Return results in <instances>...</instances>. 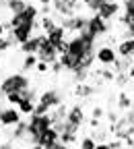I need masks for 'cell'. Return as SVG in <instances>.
Listing matches in <instances>:
<instances>
[{
	"label": "cell",
	"mask_w": 134,
	"mask_h": 149,
	"mask_svg": "<svg viewBox=\"0 0 134 149\" xmlns=\"http://www.w3.org/2000/svg\"><path fill=\"white\" fill-rule=\"evenodd\" d=\"M29 85H31V79L25 72H12V74H8V77H4L0 81V97L8 95L12 91H23Z\"/></svg>",
	"instance_id": "obj_1"
},
{
	"label": "cell",
	"mask_w": 134,
	"mask_h": 149,
	"mask_svg": "<svg viewBox=\"0 0 134 149\" xmlns=\"http://www.w3.org/2000/svg\"><path fill=\"white\" fill-rule=\"evenodd\" d=\"M50 126H52L50 114H31L29 120H27V133H29L27 141H31V145H35L37 137H39L44 130H48Z\"/></svg>",
	"instance_id": "obj_2"
},
{
	"label": "cell",
	"mask_w": 134,
	"mask_h": 149,
	"mask_svg": "<svg viewBox=\"0 0 134 149\" xmlns=\"http://www.w3.org/2000/svg\"><path fill=\"white\" fill-rule=\"evenodd\" d=\"M95 60H97L101 66H105V68L113 66V62L118 60L116 48H111L109 44H103V46H99V48H95Z\"/></svg>",
	"instance_id": "obj_3"
},
{
	"label": "cell",
	"mask_w": 134,
	"mask_h": 149,
	"mask_svg": "<svg viewBox=\"0 0 134 149\" xmlns=\"http://www.w3.org/2000/svg\"><path fill=\"white\" fill-rule=\"evenodd\" d=\"M23 116L17 110V106H0V126L12 128L17 122H21Z\"/></svg>",
	"instance_id": "obj_4"
},
{
	"label": "cell",
	"mask_w": 134,
	"mask_h": 149,
	"mask_svg": "<svg viewBox=\"0 0 134 149\" xmlns=\"http://www.w3.org/2000/svg\"><path fill=\"white\" fill-rule=\"evenodd\" d=\"M85 29H87L89 33H93V35L99 40V37H103V35L109 31V23L103 21V19H101L97 13H93V15L87 19V27H85Z\"/></svg>",
	"instance_id": "obj_5"
},
{
	"label": "cell",
	"mask_w": 134,
	"mask_h": 149,
	"mask_svg": "<svg viewBox=\"0 0 134 149\" xmlns=\"http://www.w3.org/2000/svg\"><path fill=\"white\" fill-rule=\"evenodd\" d=\"M87 19H89L87 15H81V13H79V15L64 17L60 25H62L68 33H79V31H83V29L87 27Z\"/></svg>",
	"instance_id": "obj_6"
},
{
	"label": "cell",
	"mask_w": 134,
	"mask_h": 149,
	"mask_svg": "<svg viewBox=\"0 0 134 149\" xmlns=\"http://www.w3.org/2000/svg\"><path fill=\"white\" fill-rule=\"evenodd\" d=\"M120 10H122V4L118 2V0H105V2L97 8V15L103 19V21H113L118 15H120Z\"/></svg>",
	"instance_id": "obj_7"
},
{
	"label": "cell",
	"mask_w": 134,
	"mask_h": 149,
	"mask_svg": "<svg viewBox=\"0 0 134 149\" xmlns=\"http://www.w3.org/2000/svg\"><path fill=\"white\" fill-rule=\"evenodd\" d=\"M37 102H41L48 110H54V108H58L60 104H64L62 102V93L58 89H46V91H41L39 95H37Z\"/></svg>",
	"instance_id": "obj_8"
},
{
	"label": "cell",
	"mask_w": 134,
	"mask_h": 149,
	"mask_svg": "<svg viewBox=\"0 0 134 149\" xmlns=\"http://www.w3.org/2000/svg\"><path fill=\"white\" fill-rule=\"evenodd\" d=\"M37 60H44V62H48V64H52V62H56L58 60V52H56V48H54V44H50L48 42V37L39 44V50H37Z\"/></svg>",
	"instance_id": "obj_9"
},
{
	"label": "cell",
	"mask_w": 134,
	"mask_h": 149,
	"mask_svg": "<svg viewBox=\"0 0 134 149\" xmlns=\"http://www.w3.org/2000/svg\"><path fill=\"white\" fill-rule=\"evenodd\" d=\"M66 120H68L70 124H74V126H83V124L87 122L85 108H83L81 104H74V106H70V108H68V112H66Z\"/></svg>",
	"instance_id": "obj_10"
},
{
	"label": "cell",
	"mask_w": 134,
	"mask_h": 149,
	"mask_svg": "<svg viewBox=\"0 0 134 149\" xmlns=\"http://www.w3.org/2000/svg\"><path fill=\"white\" fill-rule=\"evenodd\" d=\"M58 62H60L62 68L68 70V72H74V70L81 68V58H79V56H74V54H70V52L60 54V56H58Z\"/></svg>",
	"instance_id": "obj_11"
},
{
	"label": "cell",
	"mask_w": 134,
	"mask_h": 149,
	"mask_svg": "<svg viewBox=\"0 0 134 149\" xmlns=\"http://www.w3.org/2000/svg\"><path fill=\"white\" fill-rule=\"evenodd\" d=\"M56 141H60V133H58V130H56L54 126H50L48 130H44V133L39 135V137H37V145H41L44 149H48L50 145H54Z\"/></svg>",
	"instance_id": "obj_12"
},
{
	"label": "cell",
	"mask_w": 134,
	"mask_h": 149,
	"mask_svg": "<svg viewBox=\"0 0 134 149\" xmlns=\"http://www.w3.org/2000/svg\"><path fill=\"white\" fill-rule=\"evenodd\" d=\"M66 35H68V31H66L62 25H56L54 29H50V31L46 33L48 42H50V44H54V46H56V44H60V42H64V40H68Z\"/></svg>",
	"instance_id": "obj_13"
},
{
	"label": "cell",
	"mask_w": 134,
	"mask_h": 149,
	"mask_svg": "<svg viewBox=\"0 0 134 149\" xmlns=\"http://www.w3.org/2000/svg\"><path fill=\"white\" fill-rule=\"evenodd\" d=\"M29 139V133H27V120H21L17 122L10 130V141H25Z\"/></svg>",
	"instance_id": "obj_14"
},
{
	"label": "cell",
	"mask_w": 134,
	"mask_h": 149,
	"mask_svg": "<svg viewBox=\"0 0 134 149\" xmlns=\"http://www.w3.org/2000/svg\"><path fill=\"white\" fill-rule=\"evenodd\" d=\"M132 50H134V40H130V37H124V40L116 46L118 58H130V56H132Z\"/></svg>",
	"instance_id": "obj_15"
},
{
	"label": "cell",
	"mask_w": 134,
	"mask_h": 149,
	"mask_svg": "<svg viewBox=\"0 0 134 149\" xmlns=\"http://www.w3.org/2000/svg\"><path fill=\"white\" fill-rule=\"evenodd\" d=\"M66 112H68L66 104H60L58 108H54V110H50V118H52V124H58V122H64V120H66Z\"/></svg>",
	"instance_id": "obj_16"
},
{
	"label": "cell",
	"mask_w": 134,
	"mask_h": 149,
	"mask_svg": "<svg viewBox=\"0 0 134 149\" xmlns=\"http://www.w3.org/2000/svg\"><path fill=\"white\" fill-rule=\"evenodd\" d=\"M93 93H95V87L89 83H76V87H74V95H79V97H91Z\"/></svg>",
	"instance_id": "obj_17"
},
{
	"label": "cell",
	"mask_w": 134,
	"mask_h": 149,
	"mask_svg": "<svg viewBox=\"0 0 134 149\" xmlns=\"http://www.w3.org/2000/svg\"><path fill=\"white\" fill-rule=\"evenodd\" d=\"M17 110L21 112V116H31L35 110V102L33 100H21L17 104Z\"/></svg>",
	"instance_id": "obj_18"
},
{
	"label": "cell",
	"mask_w": 134,
	"mask_h": 149,
	"mask_svg": "<svg viewBox=\"0 0 134 149\" xmlns=\"http://www.w3.org/2000/svg\"><path fill=\"white\" fill-rule=\"evenodd\" d=\"M25 6H27V0H6V8L10 10V15L25 10Z\"/></svg>",
	"instance_id": "obj_19"
},
{
	"label": "cell",
	"mask_w": 134,
	"mask_h": 149,
	"mask_svg": "<svg viewBox=\"0 0 134 149\" xmlns=\"http://www.w3.org/2000/svg\"><path fill=\"white\" fill-rule=\"evenodd\" d=\"M37 23H39V29H41L44 33H48L50 29H54L56 25H58V23L54 21V17H50V15H44V17H41V19H39Z\"/></svg>",
	"instance_id": "obj_20"
},
{
	"label": "cell",
	"mask_w": 134,
	"mask_h": 149,
	"mask_svg": "<svg viewBox=\"0 0 134 149\" xmlns=\"http://www.w3.org/2000/svg\"><path fill=\"white\" fill-rule=\"evenodd\" d=\"M35 64H37V56L35 54H25V58H23V72L33 70Z\"/></svg>",
	"instance_id": "obj_21"
},
{
	"label": "cell",
	"mask_w": 134,
	"mask_h": 149,
	"mask_svg": "<svg viewBox=\"0 0 134 149\" xmlns=\"http://www.w3.org/2000/svg\"><path fill=\"white\" fill-rule=\"evenodd\" d=\"M132 64V58H118L113 62V70L116 72H128V66Z\"/></svg>",
	"instance_id": "obj_22"
},
{
	"label": "cell",
	"mask_w": 134,
	"mask_h": 149,
	"mask_svg": "<svg viewBox=\"0 0 134 149\" xmlns=\"http://www.w3.org/2000/svg\"><path fill=\"white\" fill-rule=\"evenodd\" d=\"M132 106H134V102L130 100V95H128V93H124V91H122V93H120V97H118V108L126 112V110H130Z\"/></svg>",
	"instance_id": "obj_23"
},
{
	"label": "cell",
	"mask_w": 134,
	"mask_h": 149,
	"mask_svg": "<svg viewBox=\"0 0 134 149\" xmlns=\"http://www.w3.org/2000/svg\"><path fill=\"white\" fill-rule=\"evenodd\" d=\"M95 145H97V141H95L91 135H87V137H83L79 141V149H95Z\"/></svg>",
	"instance_id": "obj_24"
},
{
	"label": "cell",
	"mask_w": 134,
	"mask_h": 149,
	"mask_svg": "<svg viewBox=\"0 0 134 149\" xmlns=\"http://www.w3.org/2000/svg\"><path fill=\"white\" fill-rule=\"evenodd\" d=\"M21 100H23L21 91H12V93H8V95H4V102H6L8 106H17Z\"/></svg>",
	"instance_id": "obj_25"
},
{
	"label": "cell",
	"mask_w": 134,
	"mask_h": 149,
	"mask_svg": "<svg viewBox=\"0 0 134 149\" xmlns=\"http://www.w3.org/2000/svg\"><path fill=\"white\" fill-rule=\"evenodd\" d=\"M122 8H124V15L134 19V0H122Z\"/></svg>",
	"instance_id": "obj_26"
},
{
	"label": "cell",
	"mask_w": 134,
	"mask_h": 149,
	"mask_svg": "<svg viewBox=\"0 0 134 149\" xmlns=\"http://www.w3.org/2000/svg\"><path fill=\"white\" fill-rule=\"evenodd\" d=\"M113 81H116V85L124 87V85H126V83H130L132 79L128 77V72H118V77H113Z\"/></svg>",
	"instance_id": "obj_27"
},
{
	"label": "cell",
	"mask_w": 134,
	"mask_h": 149,
	"mask_svg": "<svg viewBox=\"0 0 134 149\" xmlns=\"http://www.w3.org/2000/svg\"><path fill=\"white\" fill-rule=\"evenodd\" d=\"M105 116V110L101 108V106H95L93 110H91V118H97V120H101Z\"/></svg>",
	"instance_id": "obj_28"
},
{
	"label": "cell",
	"mask_w": 134,
	"mask_h": 149,
	"mask_svg": "<svg viewBox=\"0 0 134 149\" xmlns=\"http://www.w3.org/2000/svg\"><path fill=\"white\" fill-rule=\"evenodd\" d=\"M10 46H12L10 37H8V35H4L2 40H0V52H6V50H10Z\"/></svg>",
	"instance_id": "obj_29"
},
{
	"label": "cell",
	"mask_w": 134,
	"mask_h": 149,
	"mask_svg": "<svg viewBox=\"0 0 134 149\" xmlns=\"http://www.w3.org/2000/svg\"><path fill=\"white\" fill-rule=\"evenodd\" d=\"M105 2V0H89V4H87V8L91 10V13H97V8L101 6Z\"/></svg>",
	"instance_id": "obj_30"
},
{
	"label": "cell",
	"mask_w": 134,
	"mask_h": 149,
	"mask_svg": "<svg viewBox=\"0 0 134 149\" xmlns=\"http://www.w3.org/2000/svg\"><path fill=\"white\" fill-rule=\"evenodd\" d=\"M54 48H56V52H58V56H60V54H66V52H68V40H64V42H60V44H56Z\"/></svg>",
	"instance_id": "obj_31"
},
{
	"label": "cell",
	"mask_w": 134,
	"mask_h": 149,
	"mask_svg": "<svg viewBox=\"0 0 134 149\" xmlns=\"http://www.w3.org/2000/svg\"><path fill=\"white\" fill-rule=\"evenodd\" d=\"M33 114H50V110H48L41 102H35V110H33Z\"/></svg>",
	"instance_id": "obj_32"
},
{
	"label": "cell",
	"mask_w": 134,
	"mask_h": 149,
	"mask_svg": "<svg viewBox=\"0 0 134 149\" xmlns=\"http://www.w3.org/2000/svg\"><path fill=\"white\" fill-rule=\"evenodd\" d=\"M35 70L44 74V72H48V70H50V64H48V62H44V60H37V64H35Z\"/></svg>",
	"instance_id": "obj_33"
},
{
	"label": "cell",
	"mask_w": 134,
	"mask_h": 149,
	"mask_svg": "<svg viewBox=\"0 0 134 149\" xmlns=\"http://www.w3.org/2000/svg\"><path fill=\"white\" fill-rule=\"evenodd\" d=\"M50 70H52L54 74H60V72H62L64 68H62V64H60L58 60H56V62H52V64H50Z\"/></svg>",
	"instance_id": "obj_34"
},
{
	"label": "cell",
	"mask_w": 134,
	"mask_h": 149,
	"mask_svg": "<svg viewBox=\"0 0 134 149\" xmlns=\"http://www.w3.org/2000/svg\"><path fill=\"white\" fill-rule=\"evenodd\" d=\"M126 37L134 40V21H130V23H128V27H126Z\"/></svg>",
	"instance_id": "obj_35"
},
{
	"label": "cell",
	"mask_w": 134,
	"mask_h": 149,
	"mask_svg": "<svg viewBox=\"0 0 134 149\" xmlns=\"http://www.w3.org/2000/svg\"><path fill=\"white\" fill-rule=\"evenodd\" d=\"M105 116H107V120H109V124H116V122H118V118H120V116L116 114V112H107V114H105Z\"/></svg>",
	"instance_id": "obj_36"
},
{
	"label": "cell",
	"mask_w": 134,
	"mask_h": 149,
	"mask_svg": "<svg viewBox=\"0 0 134 149\" xmlns=\"http://www.w3.org/2000/svg\"><path fill=\"white\" fill-rule=\"evenodd\" d=\"M0 149H15V141H10V139L2 141V143H0Z\"/></svg>",
	"instance_id": "obj_37"
},
{
	"label": "cell",
	"mask_w": 134,
	"mask_h": 149,
	"mask_svg": "<svg viewBox=\"0 0 134 149\" xmlns=\"http://www.w3.org/2000/svg\"><path fill=\"white\" fill-rule=\"evenodd\" d=\"M48 149H68V145H64V143H60V141H56V143L50 145Z\"/></svg>",
	"instance_id": "obj_38"
},
{
	"label": "cell",
	"mask_w": 134,
	"mask_h": 149,
	"mask_svg": "<svg viewBox=\"0 0 134 149\" xmlns=\"http://www.w3.org/2000/svg\"><path fill=\"white\" fill-rule=\"evenodd\" d=\"M89 126H91V128H99V120H97V118H91V120H89Z\"/></svg>",
	"instance_id": "obj_39"
},
{
	"label": "cell",
	"mask_w": 134,
	"mask_h": 149,
	"mask_svg": "<svg viewBox=\"0 0 134 149\" xmlns=\"http://www.w3.org/2000/svg\"><path fill=\"white\" fill-rule=\"evenodd\" d=\"M6 35V23H0V40Z\"/></svg>",
	"instance_id": "obj_40"
},
{
	"label": "cell",
	"mask_w": 134,
	"mask_h": 149,
	"mask_svg": "<svg viewBox=\"0 0 134 149\" xmlns=\"http://www.w3.org/2000/svg\"><path fill=\"white\" fill-rule=\"evenodd\" d=\"M95 149H109V145H107V141H101V143L95 145Z\"/></svg>",
	"instance_id": "obj_41"
},
{
	"label": "cell",
	"mask_w": 134,
	"mask_h": 149,
	"mask_svg": "<svg viewBox=\"0 0 134 149\" xmlns=\"http://www.w3.org/2000/svg\"><path fill=\"white\" fill-rule=\"evenodd\" d=\"M37 2H39L41 6H50V4H52V0H37Z\"/></svg>",
	"instance_id": "obj_42"
},
{
	"label": "cell",
	"mask_w": 134,
	"mask_h": 149,
	"mask_svg": "<svg viewBox=\"0 0 134 149\" xmlns=\"http://www.w3.org/2000/svg\"><path fill=\"white\" fill-rule=\"evenodd\" d=\"M31 149H44V147H41V145H37V143H35V145H31Z\"/></svg>",
	"instance_id": "obj_43"
},
{
	"label": "cell",
	"mask_w": 134,
	"mask_h": 149,
	"mask_svg": "<svg viewBox=\"0 0 134 149\" xmlns=\"http://www.w3.org/2000/svg\"><path fill=\"white\" fill-rule=\"evenodd\" d=\"M76 2H81V4H89V0H76Z\"/></svg>",
	"instance_id": "obj_44"
},
{
	"label": "cell",
	"mask_w": 134,
	"mask_h": 149,
	"mask_svg": "<svg viewBox=\"0 0 134 149\" xmlns=\"http://www.w3.org/2000/svg\"><path fill=\"white\" fill-rule=\"evenodd\" d=\"M130 58H132V62H134V50H132V56H130Z\"/></svg>",
	"instance_id": "obj_45"
},
{
	"label": "cell",
	"mask_w": 134,
	"mask_h": 149,
	"mask_svg": "<svg viewBox=\"0 0 134 149\" xmlns=\"http://www.w3.org/2000/svg\"><path fill=\"white\" fill-rule=\"evenodd\" d=\"M132 81H134V79H132Z\"/></svg>",
	"instance_id": "obj_46"
}]
</instances>
